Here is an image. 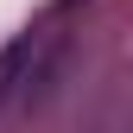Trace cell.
<instances>
[{
	"instance_id": "6da1fadb",
	"label": "cell",
	"mask_w": 133,
	"mask_h": 133,
	"mask_svg": "<svg viewBox=\"0 0 133 133\" xmlns=\"http://www.w3.org/2000/svg\"><path fill=\"white\" fill-rule=\"evenodd\" d=\"M25 57H32V38H19V44H6V51H0V95L13 89V76H19Z\"/></svg>"
}]
</instances>
